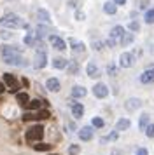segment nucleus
<instances>
[{
  "label": "nucleus",
  "instance_id": "f257e3e1",
  "mask_svg": "<svg viewBox=\"0 0 154 155\" xmlns=\"http://www.w3.org/2000/svg\"><path fill=\"white\" fill-rule=\"evenodd\" d=\"M0 25L2 26H7V28H28V25L23 19H21L18 14L14 12H7L0 18Z\"/></svg>",
  "mask_w": 154,
  "mask_h": 155
},
{
  "label": "nucleus",
  "instance_id": "6ab92c4d",
  "mask_svg": "<svg viewBox=\"0 0 154 155\" xmlns=\"http://www.w3.org/2000/svg\"><path fill=\"white\" fill-rule=\"evenodd\" d=\"M49 31H51V28H49V26H46V25H39V26H37V33H35V35H37V38H46V35H47Z\"/></svg>",
  "mask_w": 154,
  "mask_h": 155
},
{
  "label": "nucleus",
  "instance_id": "c9c22d12",
  "mask_svg": "<svg viewBox=\"0 0 154 155\" xmlns=\"http://www.w3.org/2000/svg\"><path fill=\"white\" fill-rule=\"evenodd\" d=\"M103 45L105 44L102 42V40H93V44H91V47H93L95 51H102L103 49Z\"/></svg>",
  "mask_w": 154,
  "mask_h": 155
},
{
  "label": "nucleus",
  "instance_id": "9b49d317",
  "mask_svg": "<svg viewBox=\"0 0 154 155\" xmlns=\"http://www.w3.org/2000/svg\"><path fill=\"white\" fill-rule=\"evenodd\" d=\"M46 87H47V91L51 92H60V89H61V84H60V80L58 78H47V82H46Z\"/></svg>",
  "mask_w": 154,
  "mask_h": 155
},
{
  "label": "nucleus",
  "instance_id": "49530a36",
  "mask_svg": "<svg viewBox=\"0 0 154 155\" xmlns=\"http://www.w3.org/2000/svg\"><path fill=\"white\" fill-rule=\"evenodd\" d=\"M4 87H5V85H4V84H0V92H4Z\"/></svg>",
  "mask_w": 154,
  "mask_h": 155
},
{
  "label": "nucleus",
  "instance_id": "37998d69",
  "mask_svg": "<svg viewBox=\"0 0 154 155\" xmlns=\"http://www.w3.org/2000/svg\"><path fill=\"white\" fill-rule=\"evenodd\" d=\"M75 19H77V21H82V19H84V12H81V11H77Z\"/></svg>",
  "mask_w": 154,
  "mask_h": 155
},
{
  "label": "nucleus",
  "instance_id": "b1692460",
  "mask_svg": "<svg viewBox=\"0 0 154 155\" xmlns=\"http://www.w3.org/2000/svg\"><path fill=\"white\" fill-rule=\"evenodd\" d=\"M67 63H68V61H67L65 58H54V59H53V66H54L56 70L67 68Z\"/></svg>",
  "mask_w": 154,
  "mask_h": 155
},
{
  "label": "nucleus",
  "instance_id": "c03bdc74",
  "mask_svg": "<svg viewBox=\"0 0 154 155\" xmlns=\"http://www.w3.org/2000/svg\"><path fill=\"white\" fill-rule=\"evenodd\" d=\"M77 2H79V0H70V2H68V5H70V7H77V5H79Z\"/></svg>",
  "mask_w": 154,
  "mask_h": 155
},
{
  "label": "nucleus",
  "instance_id": "9d476101",
  "mask_svg": "<svg viewBox=\"0 0 154 155\" xmlns=\"http://www.w3.org/2000/svg\"><path fill=\"white\" fill-rule=\"evenodd\" d=\"M49 42H51V45H53L54 49H58V51H65V47H67L65 40H63V38H60V37H56V35L49 37Z\"/></svg>",
  "mask_w": 154,
  "mask_h": 155
},
{
  "label": "nucleus",
  "instance_id": "dca6fc26",
  "mask_svg": "<svg viewBox=\"0 0 154 155\" xmlns=\"http://www.w3.org/2000/svg\"><path fill=\"white\" fill-rule=\"evenodd\" d=\"M12 54H21V49L14 45H2V56H12Z\"/></svg>",
  "mask_w": 154,
  "mask_h": 155
},
{
  "label": "nucleus",
  "instance_id": "72a5a7b5",
  "mask_svg": "<svg viewBox=\"0 0 154 155\" xmlns=\"http://www.w3.org/2000/svg\"><path fill=\"white\" fill-rule=\"evenodd\" d=\"M117 131H112L110 134H109V136H105V138H102V143H107V141H116L117 140Z\"/></svg>",
  "mask_w": 154,
  "mask_h": 155
},
{
  "label": "nucleus",
  "instance_id": "39448f33",
  "mask_svg": "<svg viewBox=\"0 0 154 155\" xmlns=\"http://www.w3.org/2000/svg\"><path fill=\"white\" fill-rule=\"evenodd\" d=\"M133 54L131 52H123L121 56H119V66H123V68H130V66H133V63H135V59H133Z\"/></svg>",
  "mask_w": 154,
  "mask_h": 155
},
{
  "label": "nucleus",
  "instance_id": "ddd939ff",
  "mask_svg": "<svg viewBox=\"0 0 154 155\" xmlns=\"http://www.w3.org/2000/svg\"><path fill=\"white\" fill-rule=\"evenodd\" d=\"M79 138H81L82 141H89V140H93V127H91V126L82 127V129L79 131Z\"/></svg>",
  "mask_w": 154,
  "mask_h": 155
},
{
  "label": "nucleus",
  "instance_id": "4468645a",
  "mask_svg": "<svg viewBox=\"0 0 154 155\" xmlns=\"http://www.w3.org/2000/svg\"><path fill=\"white\" fill-rule=\"evenodd\" d=\"M68 44H70V47H72V51H74V52H84V51H86V45H84V44L81 42V40L70 38Z\"/></svg>",
  "mask_w": 154,
  "mask_h": 155
},
{
  "label": "nucleus",
  "instance_id": "0eeeda50",
  "mask_svg": "<svg viewBox=\"0 0 154 155\" xmlns=\"http://www.w3.org/2000/svg\"><path fill=\"white\" fill-rule=\"evenodd\" d=\"M140 82H142V84H152L154 82V66H151V68H147V70L142 71Z\"/></svg>",
  "mask_w": 154,
  "mask_h": 155
},
{
  "label": "nucleus",
  "instance_id": "1a4fd4ad",
  "mask_svg": "<svg viewBox=\"0 0 154 155\" xmlns=\"http://www.w3.org/2000/svg\"><path fill=\"white\" fill-rule=\"evenodd\" d=\"M93 94H95L96 98H105V96L109 94V87L105 84H102V82H98V84H95V87H93Z\"/></svg>",
  "mask_w": 154,
  "mask_h": 155
},
{
  "label": "nucleus",
  "instance_id": "4be33fe9",
  "mask_svg": "<svg viewBox=\"0 0 154 155\" xmlns=\"http://www.w3.org/2000/svg\"><path fill=\"white\" fill-rule=\"evenodd\" d=\"M130 126H131V122L128 119H119L116 124V131H126V129H130Z\"/></svg>",
  "mask_w": 154,
  "mask_h": 155
},
{
  "label": "nucleus",
  "instance_id": "7ed1b4c3",
  "mask_svg": "<svg viewBox=\"0 0 154 155\" xmlns=\"http://www.w3.org/2000/svg\"><path fill=\"white\" fill-rule=\"evenodd\" d=\"M4 63L11 64V66H25L26 61L21 54H12V56H4Z\"/></svg>",
  "mask_w": 154,
  "mask_h": 155
},
{
  "label": "nucleus",
  "instance_id": "473e14b6",
  "mask_svg": "<svg viewBox=\"0 0 154 155\" xmlns=\"http://www.w3.org/2000/svg\"><path fill=\"white\" fill-rule=\"evenodd\" d=\"M91 126H93V127H98V129H102V127L105 126V122H103V119H100V117H95V119L91 120Z\"/></svg>",
  "mask_w": 154,
  "mask_h": 155
},
{
  "label": "nucleus",
  "instance_id": "6e6552de",
  "mask_svg": "<svg viewBox=\"0 0 154 155\" xmlns=\"http://www.w3.org/2000/svg\"><path fill=\"white\" fill-rule=\"evenodd\" d=\"M4 82H5V87H9L12 92H16V91H18V87H19L18 80H16L11 73H4Z\"/></svg>",
  "mask_w": 154,
  "mask_h": 155
},
{
  "label": "nucleus",
  "instance_id": "cd10ccee",
  "mask_svg": "<svg viewBox=\"0 0 154 155\" xmlns=\"http://www.w3.org/2000/svg\"><path fill=\"white\" fill-rule=\"evenodd\" d=\"M42 105H44V103H42L40 99H32V101H28V103H26L25 106H26L28 110H39V108H40Z\"/></svg>",
  "mask_w": 154,
  "mask_h": 155
},
{
  "label": "nucleus",
  "instance_id": "aec40b11",
  "mask_svg": "<svg viewBox=\"0 0 154 155\" xmlns=\"http://www.w3.org/2000/svg\"><path fill=\"white\" fill-rule=\"evenodd\" d=\"M123 33H124V28H123V26H114V28L110 30V38H114V40L117 42L119 38L123 37Z\"/></svg>",
  "mask_w": 154,
  "mask_h": 155
},
{
  "label": "nucleus",
  "instance_id": "a19ab883",
  "mask_svg": "<svg viewBox=\"0 0 154 155\" xmlns=\"http://www.w3.org/2000/svg\"><path fill=\"white\" fill-rule=\"evenodd\" d=\"M12 33L11 31H0V38H11Z\"/></svg>",
  "mask_w": 154,
  "mask_h": 155
},
{
  "label": "nucleus",
  "instance_id": "bb28decb",
  "mask_svg": "<svg viewBox=\"0 0 154 155\" xmlns=\"http://www.w3.org/2000/svg\"><path fill=\"white\" fill-rule=\"evenodd\" d=\"M103 11L107 12V14H116L117 5H116L114 2H105V4H103Z\"/></svg>",
  "mask_w": 154,
  "mask_h": 155
},
{
  "label": "nucleus",
  "instance_id": "f704fd0d",
  "mask_svg": "<svg viewBox=\"0 0 154 155\" xmlns=\"http://www.w3.org/2000/svg\"><path fill=\"white\" fill-rule=\"evenodd\" d=\"M107 73H109V75H110V77H116V75H117V66H116V64H109V66H107Z\"/></svg>",
  "mask_w": 154,
  "mask_h": 155
},
{
  "label": "nucleus",
  "instance_id": "e433bc0d",
  "mask_svg": "<svg viewBox=\"0 0 154 155\" xmlns=\"http://www.w3.org/2000/svg\"><path fill=\"white\" fill-rule=\"evenodd\" d=\"M79 152H81V147L79 145H72L68 148V155H79Z\"/></svg>",
  "mask_w": 154,
  "mask_h": 155
},
{
  "label": "nucleus",
  "instance_id": "a18cd8bd",
  "mask_svg": "<svg viewBox=\"0 0 154 155\" xmlns=\"http://www.w3.org/2000/svg\"><path fill=\"white\" fill-rule=\"evenodd\" d=\"M116 5H123V4H126V0H112Z\"/></svg>",
  "mask_w": 154,
  "mask_h": 155
},
{
  "label": "nucleus",
  "instance_id": "58836bf2",
  "mask_svg": "<svg viewBox=\"0 0 154 155\" xmlns=\"http://www.w3.org/2000/svg\"><path fill=\"white\" fill-rule=\"evenodd\" d=\"M103 44H105V45H109V47H116V45H117V42H116L114 38H110V37H109V38H107Z\"/></svg>",
  "mask_w": 154,
  "mask_h": 155
},
{
  "label": "nucleus",
  "instance_id": "2eb2a0df",
  "mask_svg": "<svg viewBox=\"0 0 154 155\" xmlns=\"http://www.w3.org/2000/svg\"><path fill=\"white\" fill-rule=\"evenodd\" d=\"M37 16H39V21H40L42 25H44V23H46L47 26L51 25V16H49V12L46 9H39V11H37Z\"/></svg>",
  "mask_w": 154,
  "mask_h": 155
},
{
  "label": "nucleus",
  "instance_id": "f3484780",
  "mask_svg": "<svg viewBox=\"0 0 154 155\" xmlns=\"http://www.w3.org/2000/svg\"><path fill=\"white\" fill-rule=\"evenodd\" d=\"M86 71H88V75H89L91 78H98V77H100V70H98V66L95 63H88Z\"/></svg>",
  "mask_w": 154,
  "mask_h": 155
},
{
  "label": "nucleus",
  "instance_id": "a211bd4d",
  "mask_svg": "<svg viewBox=\"0 0 154 155\" xmlns=\"http://www.w3.org/2000/svg\"><path fill=\"white\" fill-rule=\"evenodd\" d=\"M72 115L75 117V119H81L84 115V106L81 103H72Z\"/></svg>",
  "mask_w": 154,
  "mask_h": 155
},
{
  "label": "nucleus",
  "instance_id": "7c9ffc66",
  "mask_svg": "<svg viewBox=\"0 0 154 155\" xmlns=\"http://www.w3.org/2000/svg\"><path fill=\"white\" fill-rule=\"evenodd\" d=\"M33 148L37 150V152H49V150H51V145H46V143H37V145H33Z\"/></svg>",
  "mask_w": 154,
  "mask_h": 155
},
{
  "label": "nucleus",
  "instance_id": "393cba45",
  "mask_svg": "<svg viewBox=\"0 0 154 155\" xmlns=\"http://www.w3.org/2000/svg\"><path fill=\"white\" fill-rule=\"evenodd\" d=\"M39 42H40V38H37V35H32V31H30V33L25 37V44H26V45H32V47H35Z\"/></svg>",
  "mask_w": 154,
  "mask_h": 155
},
{
  "label": "nucleus",
  "instance_id": "ea45409f",
  "mask_svg": "<svg viewBox=\"0 0 154 155\" xmlns=\"http://www.w3.org/2000/svg\"><path fill=\"white\" fill-rule=\"evenodd\" d=\"M130 30H131V31H138L140 30V25L137 21H131L130 23Z\"/></svg>",
  "mask_w": 154,
  "mask_h": 155
},
{
  "label": "nucleus",
  "instance_id": "423d86ee",
  "mask_svg": "<svg viewBox=\"0 0 154 155\" xmlns=\"http://www.w3.org/2000/svg\"><path fill=\"white\" fill-rule=\"evenodd\" d=\"M49 117V112L47 110H42V112H39V113H25L23 115V120L25 122H28V120H44V119H47Z\"/></svg>",
  "mask_w": 154,
  "mask_h": 155
},
{
  "label": "nucleus",
  "instance_id": "5701e85b",
  "mask_svg": "<svg viewBox=\"0 0 154 155\" xmlns=\"http://www.w3.org/2000/svg\"><path fill=\"white\" fill-rule=\"evenodd\" d=\"M119 44H121V45H130V44H133V33L124 31V33H123V37L119 38Z\"/></svg>",
  "mask_w": 154,
  "mask_h": 155
},
{
  "label": "nucleus",
  "instance_id": "c756f323",
  "mask_svg": "<svg viewBox=\"0 0 154 155\" xmlns=\"http://www.w3.org/2000/svg\"><path fill=\"white\" fill-rule=\"evenodd\" d=\"M144 21L147 23V25H154V9H149L145 12V16H144Z\"/></svg>",
  "mask_w": 154,
  "mask_h": 155
},
{
  "label": "nucleus",
  "instance_id": "2f4dec72",
  "mask_svg": "<svg viewBox=\"0 0 154 155\" xmlns=\"http://www.w3.org/2000/svg\"><path fill=\"white\" fill-rule=\"evenodd\" d=\"M16 98H18V101H19L21 105H26L28 101H30L28 94H25V92H18V94H16Z\"/></svg>",
  "mask_w": 154,
  "mask_h": 155
},
{
  "label": "nucleus",
  "instance_id": "f03ea898",
  "mask_svg": "<svg viewBox=\"0 0 154 155\" xmlns=\"http://www.w3.org/2000/svg\"><path fill=\"white\" fill-rule=\"evenodd\" d=\"M42 136H44V127L42 126H32L26 131L25 138H26L28 143H35V141H40Z\"/></svg>",
  "mask_w": 154,
  "mask_h": 155
},
{
  "label": "nucleus",
  "instance_id": "a878e982",
  "mask_svg": "<svg viewBox=\"0 0 154 155\" xmlns=\"http://www.w3.org/2000/svg\"><path fill=\"white\" fill-rule=\"evenodd\" d=\"M67 71H68L70 75H75V73H79V63H77L75 59H72L70 63H67Z\"/></svg>",
  "mask_w": 154,
  "mask_h": 155
},
{
  "label": "nucleus",
  "instance_id": "79ce46f5",
  "mask_svg": "<svg viewBox=\"0 0 154 155\" xmlns=\"http://www.w3.org/2000/svg\"><path fill=\"white\" fill-rule=\"evenodd\" d=\"M137 155H149V152H147V148H138L137 150Z\"/></svg>",
  "mask_w": 154,
  "mask_h": 155
},
{
  "label": "nucleus",
  "instance_id": "4c0bfd02",
  "mask_svg": "<svg viewBox=\"0 0 154 155\" xmlns=\"http://www.w3.org/2000/svg\"><path fill=\"white\" fill-rule=\"evenodd\" d=\"M145 134L149 138H154V124H149V126L145 127Z\"/></svg>",
  "mask_w": 154,
  "mask_h": 155
},
{
  "label": "nucleus",
  "instance_id": "f8f14e48",
  "mask_svg": "<svg viewBox=\"0 0 154 155\" xmlns=\"http://www.w3.org/2000/svg\"><path fill=\"white\" fill-rule=\"evenodd\" d=\"M140 106H142V101H140L138 98H130L124 103V108L128 110V112H135V110H137V108H140Z\"/></svg>",
  "mask_w": 154,
  "mask_h": 155
},
{
  "label": "nucleus",
  "instance_id": "20e7f679",
  "mask_svg": "<svg viewBox=\"0 0 154 155\" xmlns=\"http://www.w3.org/2000/svg\"><path fill=\"white\" fill-rule=\"evenodd\" d=\"M46 64H47V54L46 52H37L33 58V68L40 70V68H46Z\"/></svg>",
  "mask_w": 154,
  "mask_h": 155
},
{
  "label": "nucleus",
  "instance_id": "c85d7f7f",
  "mask_svg": "<svg viewBox=\"0 0 154 155\" xmlns=\"http://www.w3.org/2000/svg\"><path fill=\"white\" fill-rule=\"evenodd\" d=\"M147 126H149V113H144V115H140V120H138L140 131H145Z\"/></svg>",
  "mask_w": 154,
  "mask_h": 155
},
{
  "label": "nucleus",
  "instance_id": "412c9836",
  "mask_svg": "<svg viewBox=\"0 0 154 155\" xmlns=\"http://www.w3.org/2000/svg\"><path fill=\"white\" fill-rule=\"evenodd\" d=\"M86 87H82V85H74L72 87V96L74 98H82V96H86Z\"/></svg>",
  "mask_w": 154,
  "mask_h": 155
}]
</instances>
